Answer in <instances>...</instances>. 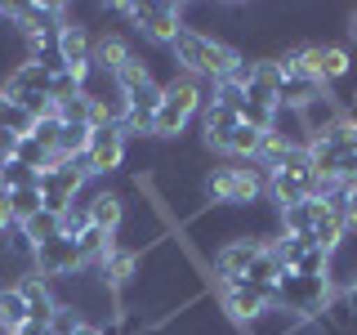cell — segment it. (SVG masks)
I'll use <instances>...</instances> for the list:
<instances>
[{
    "label": "cell",
    "instance_id": "obj_4",
    "mask_svg": "<svg viewBox=\"0 0 357 335\" xmlns=\"http://www.w3.org/2000/svg\"><path fill=\"white\" fill-rule=\"evenodd\" d=\"M126 143L130 134L121 126H94L89 130V148H85V165H89V179H107L126 165Z\"/></svg>",
    "mask_w": 357,
    "mask_h": 335
},
{
    "label": "cell",
    "instance_id": "obj_19",
    "mask_svg": "<svg viewBox=\"0 0 357 335\" xmlns=\"http://www.w3.org/2000/svg\"><path fill=\"white\" fill-rule=\"evenodd\" d=\"M18 335H50V327H40V322H27V327H22Z\"/></svg>",
    "mask_w": 357,
    "mask_h": 335
},
{
    "label": "cell",
    "instance_id": "obj_11",
    "mask_svg": "<svg viewBox=\"0 0 357 335\" xmlns=\"http://www.w3.org/2000/svg\"><path fill=\"white\" fill-rule=\"evenodd\" d=\"M22 232H27V241H31V251H36V246H45V241H54L63 232V223H59V215H54V210H40V215H31L27 223H18Z\"/></svg>",
    "mask_w": 357,
    "mask_h": 335
},
{
    "label": "cell",
    "instance_id": "obj_15",
    "mask_svg": "<svg viewBox=\"0 0 357 335\" xmlns=\"http://www.w3.org/2000/svg\"><path fill=\"white\" fill-rule=\"evenodd\" d=\"M85 327H94V322H85L72 304H59V308H54V318H50V335H81Z\"/></svg>",
    "mask_w": 357,
    "mask_h": 335
},
{
    "label": "cell",
    "instance_id": "obj_17",
    "mask_svg": "<svg viewBox=\"0 0 357 335\" xmlns=\"http://www.w3.org/2000/svg\"><path fill=\"white\" fill-rule=\"evenodd\" d=\"M340 299H344V308H349V322H357V282H353L349 290H344Z\"/></svg>",
    "mask_w": 357,
    "mask_h": 335
},
{
    "label": "cell",
    "instance_id": "obj_2",
    "mask_svg": "<svg viewBox=\"0 0 357 335\" xmlns=\"http://www.w3.org/2000/svg\"><path fill=\"white\" fill-rule=\"evenodd\" d=\"M201 197L210 206H255L268 197V174L255 161H223L210 165L201 179Z\"/></svg>",
    "mask_w": 357,
    "mask_h": 335
},
{
    "label": "cell",
    "instance_id": "obj_3",
    "mask_svg": "<svg viewBox=\"0 0 357 335\" xmlns=\"http://www.w3.org/2000/svg\"><path fill=\"white\" fill-rule=\"evenodd\" d=\"M215 304L219 313L232 322V327H245V322H255L264 308H273V290H259V286H245V282H219L215 286Z\"/></svg>",
    "mask_w": 357,
    "mask_h": 335
},
{
    "label": "cell",
    "instance_id": "obj_10",
    "mask_svg": "<svg viewBox=\"0 0 357 335\" xmlns=\"http://www.w3.org/2000/svg\"><path fill=\"white\" fill-rule=\"evenodd\" d=\"M31 322V313H27V299L18 295V286H0V327H9V331H22Z\"/></svg>",
    "mask_w": 357,
    "mask_h": 335
},
{
    "label": "cell",
    "instance_id": "obj_18",
    "mask_svg": "<svg viewBox=\"0 0 357 335\" xmlns=\"http://www.w3.org/2000/svg\"><path fill=\"white\" fill-rule=\"evenodd\" d=\"M349 228L357 232V188H353V193H349Z\"/></svg>",
    "mask_w": 357,
    "mask_h": 335
},
{
    "label": "cell",
    "instance_id": "obj_7",
    "mask_svg": "<svg viewBox=\"0 0 357 335\" xmlns=\"http://www.w3.org/2000/svg\"><path fill=\"white\" fill-rule=\"evenodd\" d=\"M85 210H89V223H94L98 232H107V237H121V228H126V197L116 193V188H98V193L85 197Z\"/></svg>",
    "mask_w": 357,
    "mask_h": 335
},
{
    "label": "cell",
    "instance_id": "obj_6",
    "mask_svg": "<svg viewBox=\"0 0 357 335\" xmlns=\"http://www.w3.org/2000/svg\"><path fill=\"white\" fill-rule=\"evenodd\" d=\"M178 27H183V9H178V5H139V22H134V31H139L143 40L170 50V40L178 36Z\"/></svg>",
    "mask_w": 357,
    "mask_h": 335
},
{
    "label": "cell",
    "instance_id": "obj_9",
    "mask_svg": "<svg viewBox=\"0 0 357 335\" xmlns=\"http://www.w3.org/2000/svg\"><path fill=\"white\" fill-rule=\"evenodd\" d=\"M134 59H139V54H134V45L121 36V31H98V36H94V67H98V72L121 76Z\"/></svg>",
    "mask_w": 357,
    "mask_h": 335
},
{
    "label": "cell",
    "instance_id": "obj_12",
    "mask_svg": "<svg viewBox=\"0 0 357 335\" xmlns=\"http://www.w3.org/2000/svg\"><path fill=\"white\" fill-rule=\"evenodd\" d=\"M290 273H299V277H331V255L317 251V246H304L299 260L290 264Z\"/></svg>",
    "mask_w": 357,
    "mask_h": 335
},
{
    "label": "cell",
    "instance_id": "obj_20",
    "mask_svg": "<svg viewBox=\"0 0 357 335\" xmlns=\"http://www.w3.org/2000/svg\"><path fill=\"white\" fill-rule=\"evenodd\" d=\"M349 36H353V40H357V14H353V18H349Z\"/></svg>",
    "mask_w": 357,
    "mask_h": 335
},
{
    "label": "cell",
    "instance_id": "obj_5",
    "mask_svg": "<svg viewBox=\"0 0 357 335\" xmlns=\"http://www.w3.org/2000/svg\"><path fill=\"white\" fill-rule=\"evenodd\" d=\"M85 260H81V246H76L72 237H54V241H45L36 246V255H31V273L45 277V282H59V277H72V273H81Z\"/></svg>",
    "mask_w": 357,
    "mask_h": 335
},
{
    "label": "cell",
    "instance_id": "obj_8",
    "mask_svg": "<svg viewBox=\"0 0 357 335\" xmlns=\"http://www.w3.org/2000/svg\"><path fill=\"white\" fill-rule=\"evenodd\" d=\"M241 126L237 107L228 103H206L201 107V143H206L210 152H223V143H228V134Z\"/></svg>",
    "mask_w": 357,
    "mask_h": 335
},
{
    "label": "cell",
    "instance_id": "obj_14",
    "mask_svg": "<svg viewBox=\"0 0 357 335\" xmlns=\"http://www.w3.org/2000/svg\"><path fill=\"white\" fill-rule=\"evenodd\" d=\"M0 184H5V193L36 188L40 184V170H31V165H22V161H5V165H0Z\"/></svg>",
    "mask_w": 357,
    "mask_h": 335
},
{
    "label": "cell",
    "instance_id": "obj_16",
    "mask_svg": "<svg viewBox=\"0 0 357 335\" xmlns=\"http://www.w3.org/2000/svg\"><path fill=\"white\" fill-rule=\"evenodd\" d=\"M31 126H36V121H31L18 103H5V98H0V130H9V134H18V139H27Z\"/></svg>",
    "mask_w": 357,
    "mask_h": 335
},
{
    "label": "cell",
    "instance_id": "obj_13",
    "mask_svg": "<svg viewBox=\"0 0 357 335\" xmlns=\"http://www.w3.org/2000/svg\"><path fill=\"white\" fill-rule=\"evenodd\" d=\"M45 201H40V188H18V193H9V215L14 223H27L31 215H40Z\"/></svg>",
    "mask_w": 357,
    "mask_h": 335
},
{
    "label": "cell",
    "instance_id": "obj_1",
    "mask_svg": "<svg viewBox=\"0 0 357 335\" xmlns=\"http://www.w3.org/2000/svg\"><path fill=\"white\" fill-rule=\"evenodd\" d=\"M210 94H215V85H210V81H197V76L174 72L170 81H165L161 107H156L152 139H178V134H183L201 117V107L210 103Z\"/></svg>",
    "mask_w": 357,
    "mask_h": 335
}]
</instances>
